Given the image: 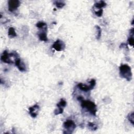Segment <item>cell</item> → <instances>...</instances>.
<instances>
[{
	"label": "cell",
	"instance_id": "1",
	"mask_svg": "<svg viewBox=\"0 0 134 134\" xmlns=\"http://www.w3.org/2000/svg\"><path fill=\"white\" fill-rule=\"evenodd\" d=\"M77 99L81 102V106L83 109H85L86 111L93 116L96 115L97 107L94 102L90 100H85L81 96L78 97Z\"/></svg>",
	"mask_w": 134,
	"mask_h": 134
},
{
	"label": "cell",
	"instance_id": "2",
	"mask_svg": "<svg viewBox=\"0 0 134 134\" xmlns=\"http://www.w3.org/2000/svg\"><path fill=\"white\" fill-rule=\"evenodd\" d=\"M18 57L19 55L16 52L9 53L7 50H4L1 56V60L5 64H14L15 60Z\"/></svg>",
	"mask_w": 134,
	"mask_h": 134
},
{
	"label": "cell",
	"instance_id": "3",
	"mask_svg": "<svg viewBox=\"0 0 134 134\" xmlns=\"http://www.w3.org/2000/svg\"><path fill=\"white\" fill-rule=\"evenodd\" d=\"M120 74L121 76L128 81L132 79L131 68L127 65H122L120 67Z\"/></svg>",
	"mask_w": 134,
	"mask_h": 134
},
{
	"label": "cell",
	"instance_id": "4",
	"mask_svg": "<svg viewBox=\"0 0 134 134\" xmlns=\"http://www.w3.org/2000/svg\"><path fill=\"white\" fill-rule=\"evenodd\" d=\"M96 85V81L95 79H91V81H89V84L87 85L85 84H83L82 83H78L77 85V87L79 89H80L82 91L87 92L91 90H93L94 88L95 87Z\"/></svg>",
	"mask_w": 134,
	"mask_h": 134
},
{
	"label": "cell",
	"instance_id": "5",
	"mask_svg": "<svg viewBox=\"0 0 134 134\" xmlns=\"http://www.w3.org/2000/svg\"><path fill=\"white\" fill-rule=\"evenodd\" d=\"M64 127L65 128L64 133L71 134L73 133L76 128V124L73 121L68 120L64 123Z\"/></svg>",
	"mask_w": 134,
	"mask_h": 134
},
{
	"label": "cell",
	"instance_id": "6",
	"mask_svg": "<svg viewBox=\"0 0 134 134\" xmlns=\"http://www.w3.org/2000/svg\"><path fill=\"white\" fill-rule=\"evenodd\" d=\"M21 2L18 0H10L8 2V8L11 12H13L20 7Z\"/></svg>",
	"mask_w": 134,
	"mask_h": 134
},
{
	"label": "cell",
	"instance_id": "7",
	"mask_svg": "<svg viewBox=\"0 0 134 134\" xmlns=\"http://www.w3.org/2000/svg\"><path fill=\"white\" fill-rule=\"evenodd\" d=\"M52 47L57 51H61L65 50L66 45L64 42L60 40V39H58L53 44Z\"/></svg>",
	"mask_w": 134,
	"mask_h": 134
},
{
	"label": "cell",
	"instance_id": "8",
	"mask_svg": "<svg viewBox=\"0 0 134 134\" xmlns=\"http://www.w3.org/2000/svg\"><path fill=\"white\" fill-rule=\"evenodd\" d=\"M14 64L17 67V68L18 69V70L20 71L25 72L27 71L26 65H25L24 62L23 61H22L20 57H18L15 60Z\"/></svg>",
	"mask_w": 134,
	"mask_h": 134
},
{
	"label": "cell",
	"instance_id": "9",
	"mask_svg": "<svg viewBox=\"0 0 134 134\" xmlns=\"http://www.w3.org/2000/svg\"><path fill=\"white\" fill-rule=\"evenodd\" d=\"M39 109H40V107H39V106L37 104L30 107L28 109L30 115L33 118H36L38 114Z\"/></svg>",
	"mask_w": 134,
	"mask_h": 134
},
{
	"label": "cell",
	"instance_id": "10",
	"mask_svg": "<svg viewBox=\"0 0 134 134\" xmlns=\"http://www.w3.org/2000/svg\"><path fill=\"white\" fill-rule=\"evenodd\" d=\"M47 28L41 29V31L38 33V36L41 41H44L45 42H48V38H47Z\"/></svg>",
	"mask_w": 134,
	"mask_h": 134
},
{
	"label": "cell",
	"instance_id": "11",
	"mask_svg": "<svg viewBox=\"0 0 134 134\" xmlns=\"http://www.w3.org/2000/svg\"><path fill=\"white\" fill-rule=\"evenodd\" d=\"M133 28H131L129 31V36L128 38V43L131 46H133Z\"/></svg>",
	"mask_w": 134,
	"mask_h": 134
},
{
	"label": "cell",
	"instance_id": "12",
	"mask_svg": "<svg viewBox=\"0 0 134 134\" xmlns=\"http://www.w3.org/2000/svg\"><path fill=\"white\" fill-rule=\"evenodd\" d=\"M106 6V2H105L103 1H101L94 4V7H95L96 9L101 10V9H102V8L105 7Z\"/></svg>",
	"mask_w": 134,
	"mask_h": 134
},
{
	"label": "cell",
	"instance_id": "13",
	"mask_svg": "<svg viewBox=\"0 0 134 134\" xmlns=\"http://www.w3.org/2000/svg\"><path fill=\"white\" fill-rule=\"evenodd\" d=\"M8 35L9 37L11 38L15 37L17 36V34L15 32V30L13 27H10L9 29V31H8Z\"/></svg>",
	"mask_w": 134,
	"mask_h": 134
},
{
	"label": "cell",
	"instance_id": "14",
	"mask_svg": "<svg viewBox=\"0 0 134 134\" xmlns=\"http://www.w3.org/2000/svg\"><path fill=\"white\" fill-rule=\"evenodd\" d=\"M67 103L66 101L64 99H61L60 100V102L57 104V107H61L64 108L67 106Z\"/></svg>",
	"mask_w": 134,
	"mask_h": 134
},
{
	"label": "cell",
	"instance_id": "15",
	"mask_svg": "<svg viewBox=\"0 0 134 134\" xmlns=\"http://www.w3.org/2000/svg\"><path fill=\"white\" fill-rule=\"evenodd\" d=\"M54 4L56 6L58 9H62V8L64 7L66 5L65 2L62 1H56L54 2Z\"/></svg>",
	"mask_w": 134,
	"mask_h": 134
},
{
	"label": "cell",
	"instance_id": "16",
	"mask_svg": "<svg viewBox=\"0 0 134 134\" xmlns=\"http://www.w3.org/2000/svg\"><path fill=\"white\" fill-rule=\"evenodd\" d=\"M88 126L89 127V128L91 130H93V131H95L96 130L98 129V127L97 125L95 124L94 123H92V122H89L88 124Z\"/></svg>",
	"mask_w": 134,
	"mask_h": 134
},
{
	"label": "cell",
	"instance_id": "17",
	"mask_svg": "<svg viewBox=\"0 0 134 134\" xmlns=\"http://www.w3.org/2000/svg\"><path fill=\"white\" fill-rule=\"evenodd\" d=\"M36 26L39 29H43V28H47V24L46 23H45V22H38L36 24Z\"/></svg>",
	"mask_w": 134,
	"mask_h": 134
},
{
	"label": "cell",
	"instance_id": "18",
	"mask_svg": "<svg viewBox=\"0 0 134 134\" xmlns=\"http://www.w3.org/2000/svg\"><path fill=\"white\" fill-rule=\"evenodd\" d=\"M127 119L132 125H134V115L133 112L128 114L127 116Z\"/></svg>",
	"mask_w": 134,
	"mask_h": 134
},
{
	"label": "cell",
	"instance_id": "19",
	"mask_svg": "<svg viewBox=\"0 0 134 134\" xmlns=\"http://www.w3.org/2000/svg\"><path fill=\"white\" fill-rule=\"evenodd\" d=\"M95 28H96L97 31V39L99 40V39L101 38V35H102V30L101 27L98 26V25H96L95 26Z\"/></svg>",
	"mask_w": 134,
	"mask_h": 134
},
{
	"label": "cell",
	"instance_id": "20",
	"mask_svg": "<svg viewBox=\"0 0 134 134\" xmlns=\"http://www.w3.org/2000/svg\"><path fill=\"white\" fill-rule=\"evenodd\" d=\"M63 112H64V108L61 107H57V109L54 110V114L55 115H58L62 114Z\"/></svg>",
	"mask_w": 134,
	"mask_h": 134
},
{
	"label": "cell",
	"instance_id": "21",
	"mask_svg": "<svg viewBox=\"0 0 134 134\" xmlns=\"http://www.w3.org/2000/svg\"><path fill=\"white\" fill-rule=\"evenodd\" d=\"M94 13H95V14L98 17H101L102 15H103V11L102 9H101V10H99L98 11H95L94 12Z\"/></svg>",
	"mask_w": 134,
	"mask_h": 134
}]
</instances>
